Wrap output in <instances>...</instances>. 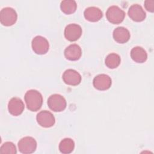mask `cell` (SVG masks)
Segmentation results:
<instances>
[{"mask_svg": "<svg viewBox=\"0 0 154 154\" xmlns=\"http://www.w3.org/2000/svg\"><path fill=\"white\" fill-rule=\"evenodd\" d=\"M24 98L27 108L31 111H38L42 105V95L36 90L32 89L27 91Z\"/></svg>", "mask_w": 154, "mask_h": 154, "instance_id": "1", "label": "cell"}, {"mask_svg": "<svg viewBox=\"0 0 154 154\" xmlns=\"http://www.w3.org/2000/svg\"><path fill=\"white\" fill-rule=\"evenodd\" d=\"M106 17L110 23L119 24L124 20L125 13L119 7L111 5L106 10Z\"/></svg>", "mask_w": 154, "mask_h": 154, "instance_id": "2", "label": "cell"}, {"mask_svg": "<svg viewBox=\"0 0 154 154\" xmlns=\"http://www.w3.org/2000/svg\"><path fill=\"white\" fill-rule=\"evenodd\" d=\"M17 19V14L11 7L3 8L0 11V22L4 26H11L14 24Z\"/></svg>", "mask_w": 154, "mask_h": 154, "instance_id": "3", "label": "cell"}, {"mask_svg": "<svg viewBox=\"0 0 154 154\" xmlns=\"http://www.w3.org/2000/svg\"><path fill=\"white\" fill-rule=\"evenodd\" d=\"M48 105L51 110L55 112H61L65 109L67 103L63 96L59 94H54L48 98Z\"/></svg>", "mask_w": 154, "mask_h": 154, "instance_id": "4", "label": "cell"}, {"mask_svg": "<svg viewBox=\"0 0 154 154\" xmlns=\"http://www.w3.org/2000/svg\"><path fill=\"white\" fill-rule=\"evenodd\" d=\"M31 46L33 51L39 55L45 54L49 49V43L48 40L41 36H35L32 40Z\"/></svg>", "mask_w": 154, "mask_h": 154, "instance_id": "5", "label": "cell"}, {"mask_svg": "<svg viewBox=\"0 0 154 154\" xmlns=\"http://www.w3.org/2000/svg\"><path fill=\"white\" fill-rule=\"evenodd\" d=\"M18 148L22 153L28 154L33 153L37 148V142L31 137H25L18 142Z\"/></svg>", "mask_w": 154, "mask_h": 154, "instance_id": "6", "label": "cell"}, {"mask_svg": "<svg viewBox=\"0 0 154 154\" xmlns=\"http://www.w3.org/2000/svg\"><path fill=\"white\" fill-rule=\"evenodd\" d=\"M82 32V28L80 25L76 23H70L66 26L64 33L67 40L74 42L80 38Z\"/></svg>", "mask_w": 154, "mask_h": 154, "instance_id": "7", "label": "cell"}, {"mask_svg": "<svg viewBox=\"0 0 154 154\" xmlns=\"http://www.w3.org/2000/svg\"><path fill=\"white\" fill-rule=\"evenodd\" d=\"M37 122L39 125L44 128H50L54 126L55 122L54 115L49 111H41L37 114Z\"/></svg>", "mask_w": 154, "mask_h": 154, "instance_id": "8", "label": "cell"}, {"mask_svg": "<svg viewBox=\"0 0 154 154\" xmlns=\"http://www.w3.org/2000/svg\"><path fill=\"white\" fill-rule=\"evenodd\" d=\"M62 78L66 84L73 86L79 84L81 81V75L75 70L71 69L64 71Z\"/></svg>", "mask_w": 154, "mask_h": 154, "instance_id": "9", "label": "cell"}, {"mask_svg": "<svg viewBox=\"0 0 154 154\" xmlns=\"http://www.w3.org/2000/svg\"><path fill=\"white\" fill-rule=\"evenodd\" d=\"M93 86L99 90H106L109 88L112 81L111 78L105 74H99L94 77L93 81Z\"/></svg>", "mask_w": 154, "mask_h": 154, "instance_id": "10", "label": "cell"}, {"mask_svg": "<svg viewBox=\"0 0 154 154\" xmlns=\"http://www.w3.org/2000/svg\"><path fill=\"white\" fill-rule=\"evenodd\" d=\"M128 13L129 17L135 22L143 21L146 17V12L142 7L137 4H132L129 7Z\"/></svg>", "mask_w": 154, "mask_h": 154, "instance_id": "11", "label": "cell"}, {"mask_svg": "<svg viewBox=\"0 0 154 154\" xmlns=\"http://www.w3.org/2000/svg\"><path fill=\"white\" fill-rule=\"evenodd\" d=\"M24 103L19 97L11 98L8 103V109L9 112L14 116H17L21 114L24 110Z\"/></svg>", "mask_w": 154, "mask_h": 154, "instance_id": "12", "label": "cell"}, {"mask_svg": "<svg viewBox=\"0 0 154 154\" xmlns=\"http://www.w3.org/2000/svg\"><path fill=\"white\" fill-rule=\"evenodd\" d=\"M64 54L65 57L67 60L76 61L81 58L82 50L79 45L76 44H72L65 49Z\"/></svg>", "mask_w": 154, "mask_h": 154, "instance_id": "13", "label": "cell"}, {"mask_svg": "<svg viewBox=\"0 0 154 154\" xmlns=\"http://www.w3.org/2000/svg\"><path fill=\"white\" fill-rule=\"evenodd\" d=\"M112 35L114 40L119 43H125L130 38V32L129 30L123 26L116 28L113 31Z\"/></svg>", "mask_w": 154, "mask_h": 154, "instance_id": "14", "label": "cell"}, {"mask_svg": "<svg viewBox=\"0 0 154 154\" xmlns=\"http://www.w3.org/2000/svg\"><path fill=\"white\" fill-rule=\"evenodd\" d=\"M86 20L90 22H97L102 17L103 14L101 10L96 7H89L84 12Z\"/></svg>", "mask_w": 154, "mask_h": 154, "instance_id": "15", "label": "cell"}, {"mask_svg": "<svg viewBox=\"0 0 154 154\" xmlns=\"http://www.w3.org/2000/svg\"><path fill=\"white\" fill-rule=\"evenodd\" d=\"M131 57L135 62L143 63L146 61L147 54L146 51L142 47L136 46L131 49Z\"/></svg>", "mask_w": 154, "mask_h": 154, "instance_id": "16", "label": "cell"}, {"mask_svg": "<svg viewBox=\"0 0 154 154\" xmlns=\"http://www.w3.org/2000/svg\"><path fill=\"white\" fill-rule=\"evenodd\" d=\"M60 8L61 11L67 14L73 13L77 8V4L74 0H64L61 2Z\"/></svg>", "mask_w": 154, "mask_h": 154, "instance_id": "17", "label": "cell"}, {"mask_svg": "<svg viewBox=\"0 0 154 154\" xmlns=\"http://www.w3.org/2000/svg\"><path fill=\"white\" fill-rule=\"evenodd\" d=\"M75 147V143L73 140L69 138H66L61 141L59 144V150L63 153H71Z\"/></svg>", "mask_w": 154, "mask_h": 154, "instance_id": "18", "label": "cell"}, {"mask_svg": "<svg viewBox=\"0 0 154 154\" xmlns=\"http://www.w3.org/2000/svg\"><path fill=\"white\" fill-rule=\"evenodd\" d=\"M120 57L116 53L108 54L105 60V65L109 69H115L117 67L120 65Z\"/></svg>", "mask_w": 154, "mask_h": 154, "instance_id": "19", "label": "cell"}, {"mask_svg": "<svg viewBox=\"0 0 154 154\" xmlns=\"http://www.w3.org/2000/svg\"><path fill=\"white\" fill-rule=\"evenodd\" d=\"M0 153L2 154H16L17 153L16 147L12 142L7 141L1 146Z\"/></svg>", "mask_w": 154, "mask_h": 154, "instance_id": "20", "label": "cell"}, {"mask_svg": "<svg viewBox=\"0 0 154 154\" xmlns=\"http://www.w3.org/2000/svg\"><path fill=\"white\" fill-rule=\"evenodd\" d=\"M144 7L146 9L150 11H154V1L153 0H146L144 1Z\"/></svg>", "mask_w": 154, "mask_h": 154, "instance_id": "21", "label": "cell"}]
</instances>
